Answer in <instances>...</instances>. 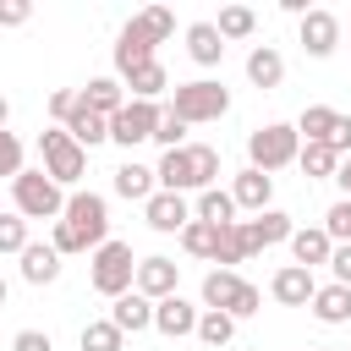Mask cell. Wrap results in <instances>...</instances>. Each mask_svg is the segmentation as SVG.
<instances>
[{
	"instance_id": "cell-1",
	"label": "cell",
	"mask_w": 351,
	"mask_h": 351,
	"mask_svg": "<svg viewBox=\"0 0 351 351\" xmlns=\"http://www.w3.org/2000/svg\"><path fill=\"white\" fill-rule=\"evenodd\" d=\"M263 302V291L252 280H241L236 269H208L203 274V307L208 313H230V318H252Z\"/></svg>"
},
{
	"instance_id": "cell-2",
	"label": "cell",
	"mask_w": 351,
	"mask_h": 351,
	"mask_svg": "<svg viewBox=\"0 0 351 351\" xmlns=\"http://www.w3.org/2000/svg\"><path fill=\"white\" fill-rule=\"evenodd\" d=\"M38 154H44V176H49L55 186H71V181H82V170H88V148H82L66 126L38 132Z\"/></svg>"
},
{
	"instance_id": "cell-3",
	"label": "cell",
	"mask_w": 351,
	"mask_h": 351,
	"mask_svg": "<svg viewBox=\"0 0 351 351\" xmlns=\"http://www.w3.org/2000/svg\"><path fill=\"white\" fill-rule=\"evenodd\" d=\"M296 154H302V137H296V126H285V121H269V126H258V132L247 137V159H252V170H263V176L285 170Z\"/></svg>"
},
{
	"instance_id": "cell-4",
	"label": "cell",
	"mask_w": 351,
	"mask_h": 351,
	"mask_svg": "<svg viewBox=\"0 0 351 351\" xmlns=\"http://www.w3.org/2000/svg\"><path fill=\"white\" fill-rule=\"evenodd\" d=\"M11 203H16L22 219H60V214H66V192H60L44 170H22V176L11 181Z\"/></svg>"
},
{
	"instance_id": "cell-5",
	"label": "cell",
	"mask_w": 351,
	"mask_h": 351,
	"mask_svg": "<svg viewBox=\"0 0 351 351\" xmlns=\"http://www.w3.org/2000/svg\"><path fill=\"white\" fill-rule=\"evenodd\" d=\"M93 291L99 296H126L132 285H137V258H132V247L126 241H104V247H93Z\"/></svg>"
},
{
	"instance_id": "cell-6",
	"label": "cell",
	"mask_w": 351,
	"mask_h": 351,
	"mask_svg": "<svg viewBox=\"0 0 351 351\" xmlns=\"http://www.w3.org/2000/svg\"><path fill=\"white\" fill-rule=\"evenodd\" d=\"M170 110H176V115H181L186 126H203V121H219V115L230 110V93H225L219 82L197 77V82H181V88H176Z\"/></svg>"
},
{
	"instance_id": "cell-7",
	"label": "cell",
	"mask_w": 351,
	"mask_h": 351,
	"mask_svg": "<svg viewBox=\"0 0 351 351\" xmlns=\"http://www.w3.org/2000/svg\"><path fill=\"white\" fill-rule=\"evenodd\" d=\"M60 219H66V225H71V230H77V236L88 241V252L110 241V203H104L99 192H71V197H66V214H60Z\"/></svg>"
},
{
	"instance_id": "cell-8",
	"label": "cell",
	"mask_w": 351,
	"mask_h": 351,
	"mask_svg": "<svg viewBox=\"0 0 351 351\" xmlns=\"http://www.w3.org/2000/svg\"><path fill=\"white\" fill-rule=\"evenodd\" d=\"M154 126H159V104L126 99V110H121V115H110V143H121V148L154 143Z\"/></svg>"
},
{
	"instance_id": "cell-9",
	"label": "cell",
	"mask_w": 351,
	"mask_h": 351,
	"mask_svg": "<svg viewBox=\"0 0 351 351\" xmlns=\"http://www.w3.org/2000/svg\"><path fill=\"white\" fill-rule=\"evenodd\" d=\"M143 219H148L159 236H181V230H186L197 214L186 208V197H181V192H154V197L143 203Z\"/></svg>"
},
{
	"instance_id": "cell-10",
	"label": "cell",
	"mask_w": 351,
	"mask_h": 351,
	"mask_svg": "<svg viewBox=\"0 0 351 351\" xmlns=\"http://www.w3.org/2000/svg\"><path fill=\"white\" fill-rule=\"evenodd\" d=\"M154 176H159V192H203V181H197V159H192V143H186V148H170V154L154 165Z\"/></svg>"
},
{
	"instance_id": "cell-11",
	"label": "cell",
	"mask_w": 351,
	"mask_h": 351,
	"mask_svg": "<svg viewBox=\"0 0 351 351\" xmlns=\"http://www.w3.org/2000/svg\"><path fill=\"white\" fill-rule=\"evenodd\" d=\"M269 296H274L280 307H313V296H318V280H313V269H302V263H285V269L269 280Z\"/></svg>"
},
{
	"instance_id": "cell-12",
	"label": "cell",
	"mask_w": 351,
	"mask_h": 351,
	"mask_svg": "<svg viewBox=\"0 0 351 351\" xmlns=\"http://www.w3.org/2000/svg\"><path fill=\"white\" fill-rule=\"evenodd\" d=\"M154 44H159V38H154V33H148V27L132 16V22L121 27V38H115V71L126 77V71L148 66V60H154Z\"/></svg>"
},
{
	"instance_id": "cell-13",
	"label": "cell",
	"mask_w": 351,
	"mask_h": 351,
	"mask_svg": "<svg viewBox=\"0 0 351 351\" xmlns=\"http://www.w3.org/2000/svg\"><path fill=\"white\" fill-rule=\"evenodd\" d=\"M197 307L192 302H181V296H165V302H154V329L165 335V340H186V335H197Z\"/></svg>"
},
{
	"instance_id": "cell-14",
	"label": "cell",
	"mask_w": 351,
	"mask_h": 351,
	"mask_svg": "<svg viewBox=\"0 0 351 351\" xmlns=\"http://www.w3.org/2000/svg\"><path fill=\"white\" fill-rule=\"evenodd\" d=\"M335 44H340V16L335 11H307L302 16V49L313 60H324V55H335Z\"/></svg>"
},
{
	"instance_id": "cell-15",
	"label": "cell",
	"mask_w": 351,
	"mask_h": 351,
	"mask_svg": "<svg viewBox=\"0 0 351 351\" xmlns=\"http://www.w3.org/2000/svg\"><path fill=\"white\" fill-rule=\"evenodd\" d=\"M241 230H247V247H252V252H263V247H274V241H291V236H296L291 214H280V208H263V214L241 219Z\"/></svg>"
},
{
	"instance_id": "cell-16",
	"label": "cell",
	"mask_w": 351,
	"mask_h": 351,
	"mask_svg": "<svg viewBox=\"0 0 351 351\" xmlns=\"http://www.w3.org/2000/svg\"><path fill=\"white\" fill-rule=\"evenodd\" d=\"M176 280H181V263H170V258H143L132 291H143L148 302H165V296H176Z\"/></svg>"
},
{
	"instance_id": "cell-17",
	"label": "cell",
	"mask_w": 351,
	"mask_h": 351,
	"mask_svg": "<svg viewBox=\"0 0 351 351\" xmlns=\"http://www.w3.org/2000/svg\"><path fill=\"white\" fill-rule=\"evenodd\" d=\"M110 324H115L121 335H143V329H154V302H148L143 291H126V296H115Z\"/></svg>"
},
{
	"instance_id": "cell-18",
	"label": "cell",
	"mask_w": 351,
	"mask_h": 351,
	"mask_svg": "<svg viewBox=\"0 0 351 351\" xmlns=\"http://www.w3.org/2000/svg\"><path fill=\"white\" fill-rule=\"evenodd\" d=\"M291 258H296L302 269H318V263H329V258H335V241H329V230H324V225H302V230L291 236Z\"/></svg>"
},
{
	"instance_id": "cell-19",
	"label": "cell",
	"mask_w": 351,
	"mask_h": 351,
	"mask_svg": "<svg viewBox=\"0 0 351 351\" xmlns=\"http://www.w3.org/2000/svg\"><path fill=\"white\" fill-rule=\"evenodd\" d=\"M230 197H236V208H252V214H263L269 208V197H274V176H263V170H241L236 176V186H230Z\"/></svg>"
},
{
	"instance_id": "cell-20",
	"label": "cell",
	"mask_w": 351,
	"mask_h": 351,
	"mask_svg": "<svg viewBox=\"0 0 351 351\" xmlns=\"http://www.w3.org/2000/svg\"><path fill=\"white\" fill-rule=\"evenodd\" d=\"M82 104H88L93 115H104V121H110V115H121V110H126V88H121L115 77H93V82L82 88Z\"/></svg>"
},
{
	"instance_id": "cell-21",
	"label": "cell",
	"mask_w": 351,
	"mask_h": 351,
	"mask_svg": "<svg viewBox=\"0 0 351 351\" xmlns=\"http://www.w3.org/2000/svg\"><path fill=\"white\" fill-rule=\"evenodd\" d=\"M115 192H121V197H132V203H148V197L159 192V176H154L148 165H137V159H126V165L115 170Z\"/></svg>"
},
{
	"instance_id": "cell-22",
	"label": "cell",
	"mask_w": 351,
	"mask_h": 351,
	"mask_svg": "<svg viewBox=\"0 0 351 351\" xmlns=\"http://www.w3.org/2000/svg\"><path fill=\"white\" fill-rule=\"evenodd\" d=\"M186 55H192L197 66H219V55H225L219 27H214V22H192V27H186Z\"/></svg>"
},
{
	"instance_id": "cell-23",
	"label": "cell",
	"mask_w": 351,
	"mask_h": 351,
	"mask_svg": "<svg viewBox=\"0 0 351 351\" xmlns=\"http://www.w3.org/2000/svg\"><path fill=\"white\" fill-rule=\"evenodd\" d=\"M247 77H252L258 88H280V82H285V55H280L274 44H258V49L247 55Z\"/></svg>"
},
{
	"instance_id": "cell-24",
	"label": "cell",
	"mask_w": 351,
	"mask_h": 351,
	"mask_svg": "<svg viewBox=\"0 0 351 351\" xmlns=\"http://www.w3.org/2000/svg\"><path fill=\"white\" fill-rule=\"evenodd\" d=\"M55 274H60V252L44 247V241H27V252H22V280H27V285H49Z\"/></svg>"
},
{
	"instance_id": "cell-25",
	"label": "cell",
	"mask_w": 351,
	"mask_h": 351,
	"mask_svg": "<svg viewBox=\"0 0 351 351\" xmlns=\"http://www.w3.org/2000/svg\"><path fill=\"white\" fill-rule=\"evenodd\" d=\"M296 165H302V176H307V181H335V170H340V154H335L329 143H302Z\"/></svg>"
},
{
	"instance_id": "cell-26",
	"label": "cell",
	"mask_w": 351,
	"mask_h": 351,
	"mask_svg": "<svg viewBox=\"0 0 351 351\" xmlns=\"http://www.w3.org/2000/svg\"><path fill=\"white\" fill-rule=\"evenodd\" d=\"M313 318H318V324H351V291H346V285H318Z\"/></svg>"
},
{
	"instance_id": "cell-27",
	"label": "cell",
	"mask_w": 351,
	"mask_h": 351,
	"mask_svg": "<svg viewBox=\"0 0 351 351\" xmlns=\"http://www.w3.org/2000/svg\"><path fill=\"white\" fill-rule=\"evenodd\" d=\"M66 132L82 143V148H93V143H110V121L104 115H93L82 99H77V110H71V121H66Z\"/></svg>"
},
{
	"instance_id": "cell-28",
	"label": "cell",
	"mask_w": 351,
	"mask_h": 351,
	"mask_svg": "<svg viewBox=\"0 0 351 351\" xmlns=\"http://www.w3.org/2000/svg\"><path fill=\"white\" fill-rule=\"evenodd\" d=\"M126 88H132V99H143V104H154L165 88H170V77H165V66L159 60H148V66H137V71H126Z\"/></svg>"
},
{
	"instance_id": "cell-29",
	"label": "cell",
	"mask_w": 351,
	"mask_h": 351,
	"mask_svg": "<svg viewBox=\"0 0 351 351\" xmlns=\"http://www.w3.org/2000/svg\"><path fill=\"white\" fill-rule=\"evenodd\" d=\"M335 121H340V115H335L329 104H307V110H302V121H296V137H302V143H329Z\"/></svg>"
},
{
	"instance_id": "cell-30",
	"label": "cell",
	"mask_w": 351,
	"mask_h": 351,
	"mask_svg": "<svg viewBox=\"0 0 351 351\" xmlns=\"http://www.w3.org/2000/svg\"><path fill=\"white\" fill-rule=\"evenodd\" d=\"M197 219H208V225H236V197L230 192H219V186H208V192H197Z\"/></svg>"
},
{
	"instance_id": "cell-31",
	"label": "cell",
	"mask_w": 351,
	"mask_h": 351,
	"mask_svg": "<svg viewBox=\"0 0 351 351\" xmlns=\"http://www.w3.org/2000/svg\"><path fill=\"white\" fill-rule=\"evenodd\" d=\"M247 258H252V247H247V230H241V219H236V225H225V230H219L214 263H219V269H230V263H247Z\"/></svg>"
},
{
	"instance_id": "cell-32",
	"label": "cell",
	"mask_w": 351,
	"mask_h": 351,
	"mask_svg": "<svg viewBox=\"0 0 351 351\" xmlns=\"http://www.w3.org/2000/svg\"><path fill=\"white\" fill-rule=\"evenodd\" d=\"M181 247H186L192 258H208V263H214V247H219V225H208V219H192V225L181 230Z\"/></svg>"
},
{
	"instance_id": "cell-33",
	"label": "cell",
	"mask_w": 351,
	"mask_h": 351,
	"mask_svg": "<svg viewBox=\"0 0 351 351\" xmlns=\"http://www.w3.org/2000/svg\"><path fill=\"white\" fill-rule=\"evenodd\" d=\"M230 335H236V318H230V313H203V318H197V340H203V346L219 351V346H230Z\"/></svg>"
},
{
	"instance_id": "cell-34",
	"label": "cell",
	"mask_w": 351,
	"mask_h": 351,
	"mask_svg": "<svg viewBox=\"0 0 351 351\" xmlns=\"http://www.w3.org/2000/svg\"><path fill=\"white\" fill-rule=\"evenodd\" d=\"M121 329L110 324V318H93V324H82V351H121Z\"/></svg>"
},
{
	"instance_id": "cell-35",
	"label": "cell",
	"mask_w": 351,
	"mask_h": 351,
	"mask_svg": "<svg viewBox=\"0 0 351 351\" xmlns=\"http://www.w3.org/2000/svg\"><path fill=\"white\" fill-rule=\"evenodd\" d=\"M214 27H219V38H247L258 27V16H252V5H225Z\"/></svg>"
},
{
	"instance_id": "cell-36",
	"label": "cell",
	"mask_w": 351,
	"mask_h": 351,
	"mask_svg": "<svg viewBox=\"0 0 351 351\" xmlns=\"http://www.w3.org/2000/svg\"><path fill=\"white\" fill-rule=\"evenodd\" d=\"M181 137H186V121H181V115H176V110L165 104V110H159V126H154V143H159V148L170 154V148H186Z\"/></svg>"
},
{
	"instance_id": "cell-37",
	"label": "cell",
	"mask_w": 351,
	"mask_h": 351,
	"mask_svg": "<svg viewBox=\"0 0 351 351\" xmlns=\"http://www.w3.org/2000/svg\"><path fill=\"white\" fill-rule=\"evenodd\" d=\"M0 252H27V219L22 214H0Z\"/></svg>"
},
{
	"instance_id": "cell-38",
	"label": "cell",
	"mask_w": 351,
	"mask_h": 351,
	"mask_svg": "<svg viewBox=\"0 0 351 351\" xmlns=\"http://www.w3.org/2000/svg\"><path fill=\"white\" fill-rule=\"evenodd\" d=\"M324 230H329V241H335V247H346V241H351V197L329 203V214H324Z\"/></svg>"
},
{
	"instance_id": "cell-39",
	"label": "cell",
	"mask_w": 351,
	"mask_h": 351,
	"mask_svg": "<svg viewBox=\"0 0 351 351\" xmlns=\"http://www.w3.org/2000/svg\"><path fill=\"white\" fill-rule=\"evenodd\" d=\"M192 159H197V181H203V192H208V186H214V176H219V148L192 143Z\"/></svg>"
},
{
	"instance_id": "cell-40",
	"label": "cell",
	"mask_w": 351,
	"mask_h": 351,
	"mask_svg": "<svg viewBox=\"0 0 351 351\" xmlns=\"http://www.w3.org/2000/svg\"><path fill=\"white\" fill-rule=\"evenodd\" d=\"M0 176H22V143H16V132H0Z\"/></svg>"
},
{
	"instance_id": "cell-41",
	"label": "cell",
	"mask_w": 351,
	"mask_h": 351,
	"mask_svg": "<svg viewBox=\"0 0 351 351\" xmlns=\"http://www.w3.org/2000/svg\"><path fill=\"white\" fill-rule=\"evenodd\" d=\"M49 247H55L60 258H66V252H88V241H82V236H77L66 219H55V230H49Z\"/></svg>"
},
{
	"instance_id": "cell-42",
	"label": "cell",
	"mask_w": 351,
	"mask_h": 351,
	"mask_svg": "<svg viewBox=\"0 0 351 351\" xmlns=\"http://www.w3.org/2000/svg\"><path fill=\"white\" fill-rule=\"evenodd\" d=\"M137 22H143V27H148V33H154V38H159V44H165V38H170V27H176V16H170V11H165V5H148V11H143V16H137Z\"/></svg>"
},
{
	"instance_id": "cell-43",
	"label": "cell",
	"mask_w": 351,
	"mask_h": 351,
	"mask_svg": "<svg viewBox=\"0 0 351 351\" xmlns=\"http://www.w3.org/2000/svg\"><path fill=\"white\" fill-rule=\"evenodd\" d=\"M77 99H82L77 88H55V93H49V115L66 126V121H71V110H77Z\"/></svg>"
},
{
	"instance_id": "cell-44",
	"label": "cell",
	"mask_w": 351,
	"mask_h": 351,
	"mask_svg": "<svg viewBox=\"0 0 351 351\" xmlns=\"http://www.w3.org/2000/svg\"><path fill=\"white\" fill-rule=\"evenodd\" d=\"M33 16V5L27 0H0V27H22Z\"/></svg>"
},
{
	"instance_id": "cell-45",
	"label": "cell",
	"mask_w": 351,
	"mask_h": 351,
	"mask_svg": "<svg viewBox=\"0 0 351 351\" xmlns=\"http://www.w3.org/2000/svg\"><path fill=\"white\" fill-rule=\"evenodd\" d=\"M11 351H55V340H49L44 329H22V335L11 340Z\"/></svg>"
},
{
	"instance_id": "cell-46",
	"label": "cell",
	"mask_w": 351,
	"mask_h": 351,
	"mask_svg": "<svg viewBox=\"0 0 351 351\" xmlns=\"http://www.w3.org/2000/svg\"><path fill=\"white\" fill-rule=\"evenodd\" d=\"M329 269H335V285H346V291H351V241H346V247H335Z\"/></svg>"
},
{
	"instance_id": "cell-47",
	"label": "cell",
	"mask_w": 351,
	"mask_h": 351,
	"mask_svg": "<svg viewBox=\"0 0 351 351\" xmlns=\"http://www.w3.org/2000/svg\"><path fill=\"white\" fill-rule=\"evenodd\" d=\"M329 148H335L340 159H351V121H346V115L335 121V132H329Z\"/></svg>"
},
{
	"instance_id": "cell-48",
	"label": "cell",
	"mask_w": 351,
	"mask_h": 351,
	"mask_svg": "<svg viewBox=\"0 0 351 351\" xmlns=\"http://www.w3.org/2000/svg\"><path fill=\"white\" fill-rule=\"evenodd\" d=\"M335 186H340V197H351V159H340V170H335Z\"/></svg>"
},
{
	"instance_id": "cell-49",
	"label": "cell",
	"mask_w": 351,
	"mask_h": 351,
	"mask_svg": "<svg viewBox=\"0 0 351 351\" xmlns=\"http://www.w3.org/2000/svg\"><path fill=\"white\" fill-rule=\"evenodd\" d=\"M5 121H11V104H5V99H0V132H5Z\"/></svg>"
},
{
	"instance_id": "cell-50",
	"label": "cell",
	"mask_w": 351,
	"mask_h": 351,
	"mask_svg": "<svg viewBox=\"0 0 351 351\" xmlns=\"http://www.w3.org/2000/svg\"><path fill=\"white\" fill-rule=\"evenodd\" d=\"M5 291H11V285H5V274H0V307H5Z\"/></svg>"
},
{
	"instance_id": "cell-51",
	"label": "cell",
	"mask_w": 351,
	"mask_h": 351,
	"mask_svg": "<svg viewBox=\"0 0 351 351\" xmlns=\"http://www.w3.org/2000/svg\"><path fill=\"white\" fill-rule=\"evenodd\" d=\"M318 351H329V346H318Z\"/></svg>"
}]
</instances>
